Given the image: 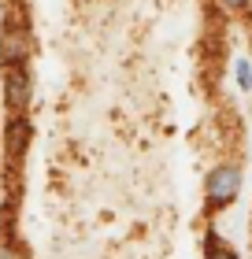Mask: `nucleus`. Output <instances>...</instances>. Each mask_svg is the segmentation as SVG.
Instances as JSON below:
<instances>
[{"label":"nucleus","instance_id":"39448f33","mask_svg":"<svg viewBox=\"0 0 252 259\" xmlns=\"http://www.w3.org/2000/svg\"><path fill=\"white\" fill-rule=\"evenodd\" d=\"M208 259H237L230 248H219V241L215 237H208Z\"/></svg>","mask_w":252,"mask_h":259},{"label":"nucleus","instance_id":"f257e3e1","mask_svg":"<svg viewBox=\"0 0 252 259\" xmlns=\"http://www.w3.org/2000/svg\"><path fill=\"white\" fill-rule=\"evenodd\" d=\"M237 193H241V170L237 167H219V170L208 174V200L215 207L230 204Z\"/></svg>","mask_w":252,"mask_h":259},{"label":"nucleus","instance_id":"7ed1b4c3","mask_svg":"<svg viewBox=\"0 0 252 259\" xmlns=\"http://www.w3.org/2000/svg\"><path fill=\"white\" fill-rule=\"evenodd\" d=\"M26 49H30L26 30H22V26H8L4 37H0V56H4V63L8 67H19L22 60H26Z\"/></svg>","mask_w":252,"mask_h":259},{"label":"nucleus","instance_id":"423d86ee","mask_svg":"<svg viewBox=\"0 0 252 259\" xmlns=\"http://www.w3.org/2000/svg\"><path fill=\"white\" fill-rule=\"evenodd\" d=\"M219 4H223L226 11H237V8H245V4H248V0H219Z\"/></svg>","mask_w":252,"mask_h":259},{"label":"nucleus","instance_id":"20e7f679","mask_svg":"<svg viewBox=\"0 0 252 259\" xmlns=\"http://www.w3.org/2000/svg\"><path fill=\"white\" fill-rule=\"evenodd\" d=\"M237 85H241V89H252V63H248V60H237Z\"/></svg>","mask_w":252,"mask_h":259},{"label":"nucleus","instance_id":"f03ea898","mask_svg":"<svg viewBox=\"0 0 252 259\" xmlns=\"http://www.w3.org/2000/svg\"><path fill=\"white\" fill-rule=\"evenodd\" d=\"M4 97H8V108L11 111H22L30 100V74L19 67H8V78H4Z\"/></svg>","mask_w":252,"mask_h":259}]
</instances>
